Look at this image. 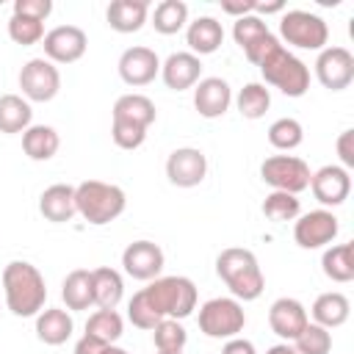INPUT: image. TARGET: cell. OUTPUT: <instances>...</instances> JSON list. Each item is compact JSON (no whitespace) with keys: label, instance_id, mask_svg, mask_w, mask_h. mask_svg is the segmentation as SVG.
<instances>
[{"label":"cell","instance_id":"cell-1","mask_svg":"<svg viewBox=\"0 0 354 354\" xmlns=\"http://www.w3.org/2000/svg\"><path fill=\"white\" fill-rule=\"evenodd\" d=\"M3 296H6V307L17 318L39 315L47 301V285L41 271L28 260H11L3 268Z\"/></svg>","mask_w":354,"mask_h":354},{"label":"cell","instance_id":"cell-2","mask_svg":"<svg viewBox=\"0 0 354 354\" xmlns=\"http://www.w3.org/2000/svg\"><path fill=\"white\" fill-rule=\"evenodd\" d=\"M216 274L238 301H254L266 288V277L260 271L254 252L243 246L221 249L216 257Z\"/></svg>","mask_w":354,"mask_h":354},{"label":"cell","instance_id":"cell-3","mask_svg":"<svg viewBox=\"0 0 354 354\" xmlns=\"http://www.w3.org/2000/svg\"><path fill=\"white\" fill-rule=\"evenodd\" d=\"M75 207H77V216L83 221H88L94 227H102V224L116 221L124 213L127 196L113 183L86 180V183L75 185Z\"/></svg>","mask_w":354,"mask_h":354},{"label":"cell","instance_id":"cell-4","mask_svg":"<svg viewBox=\"0 0 354 354\" xmlns=\"http://www.w3.org/2000/svg\"><path fill=\"white\" fill-rule=\"evenodd\" d=\"M266 86L279 88L285 97H304L310 88V69L307 64L293 55L282 41L257 64Z\"/></svg>","mask_w":354,"mask_h":354},{"label":"cell","instance_id":"cell-5","mask_svg":"<svg viewBox=\"0 0 354 354\" xmlns=\"http://www.w3.org/2000/svg\"><path fill=\"white\" fill-rule=\"evenodd\" d=\"M149 304L160 318L183 321L196 310V285L188 277H158L144 288Z\"/></svg>","mask_w":354,"mask_h":354},{"label":"cell","instance_id":"cell-6","mask_svg":"<svg viewBox=\"0 0 354 354\" xmlns=\"http://www.w3.org/2000/svg\"><path fill=\"white\" fill-rule=\"evenodd\" d=\"M243 326H246L243 304L232 296H216L199 307V332L213 340L238 337L243 332Z\"/></svg>","mask_w":354,"mask_h":354},{"label":"cell","instance_id":"cell-7","mask_svg":"<svg viewBox=\"0 0 354 354\" xmlns=\"http://www.w3.org/2000/svg\"><path fill=\"white\" fill-rule=\"evenodd\" d=\"M279 36L290 47L321 53L329 41V25L313 11L290 8V11H282V17H279Z\"/></svg>","mask_w":354,"mask_h":354},{"label":"cell","instance_id":"cell-8","mask_svg":"<svg viewBox=\"0 0 354 354\" xmlns=\"http://www.w3.org/2000/svg\"><path fill=\"white\" fill-rule=\"evenodd\" d=\"M260 177L266 185H271V191H285L299 196L301 191L310 188V166L296 158V155H271L260 163Z\"/></svg>","mask_w":354,"mask_h":354},{"label":"cell","instance_id":"cell-9","mask_svg":"<svg viewBox=\"0 0 354 354\" xmlns=\"http://www.w3.org/2000/svg\"><path fill=\"white\" fill-rule=\"evenodd\" d=\"M19 88L28 102H50L61 88V72L47 58H30L19 69Z\"/></svg>","mask_w":354,"mask_h":354},{"label":"cell","instance_id":"cell-10","mask_svg":"<svg viewBox=\"0 0 354 354\" xmlns=\"http://www.w3.org/2000/svg\"><path fill=\"white\" fill-rule=\"evenodd\" d=\"M232 39H235V44L243 50L246 61L254 64V66L279 44V39L268 30V25L263 22V17H254V14L238 17V19L232 22Z\"/></svg>","mask_w":354,"mask_h":354},{"label":"cell","instance_id":"cell-11","mask_svg":"<svg viewBox=\"0 0 354 354\" xmlns=\"http://www.w3.org/2000/svg\"><path fill=\"white\" fill-rule=\"evenodd\" d=\"M340 232V224H337V216L326 207H318V210H310V213H301L296 221H293V241L301 246V249H321V246H329Z\"/></svg>","mask_w":354,"mask_h":354},{"label":"cell","instance_id":"cell-12","mask_svg":"<svg viewBox=\"0 0 354 354\" xmlns=\"http://www.w3.org/2000/svg\"><path fill=\"white\" fill-rule=\"evenodd\" d=\"M315 77L329 91L348 88L351 80H354V55H351V50H346L340 44L324 47L315 58Z\"/></svg>","mask_w":354,"mask_h":354},{"label":"cell","instance_id":"cell-13","mask_svg":"<svg viewBox=\"0 0 354 354\" xmlns=\"http://www.w3.org/2000/svg\"><path fill=\"white\" fill-rule=\"evenodd\" d=\"M44 58L53 64H75L86 55L88 36L77 25H58L44 33Z\"/></svg>","mask_w":354,"mask_h":354},{"label":"cell","instance_id":"cell-14","mask_svg":"<svg viewBox=\"0 0 354 354\" xmlns=\"http://www.w3.org/2000/svg\"><path fill=\"white\" fill-rule=\"evenodd\" d=\"M166 177L177 188H194L207 177V158L196 147H177L166 158Z\"/></svg>","mask_w":354,"mask_h":354},{"label":"cell","instance_id":"cell-15","mask_svg":"<svg viewBox=\"0 0 354 354\" xmlns=\"http://www.w3.org/2000/svg\"><path fill=\"white\" fill-rule=\"evenodd\" d=\"M163 249L152 241H133L124 246L122 252V266H124V274L133 277V279H141V282H152L160 277L163 271Z\"/></svg>","mask_w":354,"mask_h":354},{"label":"cell","instance_id":"cell-16","mask_svg":"<svg viewBox=\"0 0 354 354\" xmlns=\"http://www.w3.org/2000/svg\"><path fill=\"white\" fill-rule=\"evenodd\" d=\"M310 191L313 196L324 205V207H337L348 199L351 194V174L337 166V163H329V166H321L318 171H313L310 177Z\"/></svg>","mask_w":354,"mask_h":354},{"label":"cell","instance_id":"cell-17","mask_svg":"<svg viewBox=\"0 0 354 354\" xmlns=\"http://www.w3.org/2000/svg\"><path fill=\"white\" fill-rule=\"evenodd\" d=\"M119 77L127 83V86H147L152 83L158 75H160V58L152 47H144V44H136V47H127L122 55H119Z\"/></svg>","mask_w":354,"mask_h":354},{"label":"cell","instance_id":"cell-18","mask_svg":"<svg viewBox=\"0 0 354 354\" xmlns=\"http://www.w3.org/2000/svg\"><path fill=\"white\" fill-rule=\"evenodd\" d=\"M310 324V315H307V307L299 301V299H290V296H279L271 307H268V326L274 335H279L282 340H296L299 332Z\"/></svg>","mask_w":354,"mask_h":354},{"label":"cell","instance_id":"cell-19","mask_svg":"<svg viewBox=\"0 0 354 354\" xmlns=\"http://www.w3.org/2000/svg\"><path fill=\"white\" fill-rule=\"evenodd\" d=\"M232 105V88L224 77H202L194 86V108L205 119H218Z\"/></svg>","mask_w":354,"mask_h":354},{"label":"cell","instance_id":"cell-20","mask_svg":"<svg viewBox=\"0 0 354 354\" xmlns=\"http://www.w3.org/2000/svg\"><path fill=\"white\" fill-rule=\"evenodd\" d=\"M160 77H163L166 88H171V91L194 88L202 80V61L188 50L171 53L166 61H160Z\"/></svg>","mask_w":354,"mask_h":354},{"label":"cell","instance_id":"cell-21","mask_svg":"<svg viewBox=\"0 0 354 354\" xmlns=\"http://www.w3.org/2000/svg\"><path fill=\"white\" fill-rule=\"evenodd\" d=\"M39 213L53 221V224H66L77 216V207H75V185H66V183H53L41 191L39 196Z\"/></svg>","mask_w":354,"mask_h":354},{"label":"cell","instance_id":"cell-22","mask_svg":"<svg viewBox=\"0 0 354 354\" xmlns=\"http://www.w3.org/2000/svg\"><path fill=\"white\" fill-rule=\"evenodd\" d=\"M111 119L113 122H124V124H136V127H144L149 130V124L158 119V111H155V102L147 97V94H122L116 102H113V111H111Z\"/></svg>","mask_w":354,"mask_h":354},{"label":"cell","instance_id":"cell-23","mask_svg":"<svg viewBox=\"0 0 354 354\" xmlns=\"http://www.w3.org/2000/svg\"><path fill=\"white\" fill-rule=\"evenodd\" d=\"M185 41H188V53H194L196 58L199 55H210L221 47L224 41V28L216 17H196L194 22H188L185 28Z\"/></svg>","mask_w":354,"mask_h":354},{"label":"cell","instance_id":"cell-24","mask_svg":"<svg viewBox=\"0 0 354 354\" xmlns=\"http://www.w3.org/2000/svg\"><path fill=\"white\" fill-rule=\"evenodd\" d=\"M310 315H313V324L324 326V329H337L348 321L351 315V301L346 293L340 290H329V293H321L313 307H310Z\"/></svg>","mask_w":354,"mask_h":354},{"label":"cell","instance_id":"cell-25","mask_svg":"<svg viewBox=\"0 0 354 354\" xmlns=\"http://www.w3.org/2000/svg\"><path fill=\"white\" fill-rule=\"evenodd\" d=\"M149 17V3L147 0H111L105 19L116 33H136L144 28Z\"/></svg>","mask_w":354,"mask_h":354},{"label":"cell","instance_id":"cell-26","mask_svg":"<svg viewBox=\"0 0 354 354\" xmlns=\"http://www.w3.org/2000/svg\"><path fill=\"white\" fill-rule=\"evenodd\" d=\"M72 329H75V321L61 307H44L36 315V337L44 346H61V343H66L72 337Z\"/></svg>","mask_w":354,"mask_h":354},{"label":"cell","instance_id":"cell-27","mask_svg":"<svg viewBox=\"0 0 354 354\" xmlns=\"http://www.w3.org/2000/svg\"><path fill=\"white\" fill-rule=\"evenodd\" d=\"M91 288H94L97 310H116V304L124 296V279L111 266H100L91 271Z\"/></svg>","mask_w":354,"mask_h":354},{"label":"cell","instance_id":"cell-28","mask_svg":"<svg viewBox=\"0 0 354 354\" xmlns=\"http://www.w3.org/2000/svg\"><path fill=\"white\" fill-rule=\"evenodd\" d=\"M61 147V136L50 124H30L22 133V149L30 160H50Z\"/></svg>","mask_w":354,"mask_h":354},{"label":"cell","instance_id":"cell-29","mask_svg":"<svg viewBox=\"0 0 354 354\" xmlns=\"http://www.w3.org/2000/svg\"><path fill=\"white\" fill-rule=\"evenodd\" d=\"M61 299L66 310H88L94 304V288H91V271L88 268H75L64 277L61 285Z\"/></svg>","mask_w":354,"mask_h":354},{"label":"cell","instance_id":"cell-30","mask_svg":"<svg viewBox=\"0 0 354 354\" xmlns=\"http://www.w3.org/2000/svg\"><path fill=\"white\" fill-rule=\"evenodd\" d=\"M321 268L337 285L351 282L354 279V243H335V246H329L324 252V257H321Z\"/></svg>","mask_w":354,"mask_h":354},{"label":"cell","instance_id":"cell-31","mask_svg":"<svg viewBox=\"0 0 354 354\" xmlns=\"http://www.w3.org/2000/svg\"><path fill=\"white\" fill-rule=\"evenodd\" d=\"M30 102L19 94H0V133H25L30 127Z\"/></svg>","mask_w":354,"mask_h":354},{"label":"cell","instance_id":"cell-32","mask_svg":"<svg viewBox=\"0 0 354 354\" xmlns=\"http://www.w3.org/2000/svg\"><path fill=\"white\" fill-rule=\"evenodd\" d=\"M188 25V6L183 0H160L152 11V28L163 36H171Z\"/></svg>","mask_w":354,"mask_h":354},{"label":"cell","instance_id":"cell-33","mask_svg":"<svg viewBox=\"0 0 354 354\" xmlns=\"http://www.w3.org/2000/svg\"><path fill=\"white\" fill-rule=\"evenodd\" d=\"M122 332H124V321L116 310H97L86 321V335H91L108 346H113L122 337Z\"/></svg>","mask_w":354,"mask_h":354},{"label":"cell","instance_id":"cell-34","mask_svg":"<svg viewBox=\"0 0 354 354\" xmlns=\"http://www.w3.org/2000/svg\"><path fill=\"white\" fill-rule=\"evenodd\" d=\"M235 105H238L243 119H260L271 108V91L266 88V83H246L238 91Z\"/></svg>","mask_w":354,"mask_h":354},{"label":"cell","instance_id":"cell-35","mask_svg":"<svg viewBox=\"0 0 354 354\" xmlns=\"http://www.w3.org/2000/svg\"><path fill=\"white\" fill-rule=\"evenodd\" d=\"M263 216L277 221V224H285V221H296L301 216V202L299 196L293 194H285V191H271L266 199H263Z\"/></svg>","mask_w":354,"mask_h":354},{"label":"cell","instance_id":"cell-36","mask_svg":"<svg viewBox=\"0 0 354 354\" xmlns=\"http://www.w3.org/2000/svg\"><path fill=\"white\" fill-rule=\"evenodd\" d=\"M301 141H304V127H301L299 119L282 116V119L271 122V127H268V144H271L274 149L290 152V149H296Z\"/></svg>","mask_w":354,"mask_h":354},{"label":"cell","instance_id":"cell-37","mask_svg":"<svg viewBox=\"0 0 354 354\" xmlns=\"http://www.w3.org/2000/svg\"><path fill=\"white\" fill-rule=\"evenodd\" d=\"M152 343L158 351H183L188 343V332L180 321L174 318H163L155 329H152Z\"/></svg>","mask_w":354,"mask_h":354},{"label":"cell","instance_id":"cell-38","mask_svg":"<svg viewBox=\"0 0 354 354\" xmlns=\"http://www.w3.org/2000/svg\"><path fill=\"white\" fill-rule=\"evenodd\" d=\"M293 348H296V354H329L332 351V332L310 321L299 332V337L293 340Z\"/></svg>","mask_w":354,"mask_h":354},{"label":"cell","instance_id":"cell-39","mask_svg":"<svg viewBox=\"0 0 354 354\" xmlns=\"http://www.w3.org/2000/svg\"><path fill=\"white\" fill-rule=\"evenodd\" d=\"M8 36H11V41H17V44H22V47L39 44V41L44 39V22L30 19V17L11 14V19H8Z\"/></svg>","mask_w":354,"mask_h":354},{"label":"cell","instance_id":"cell-40","mask_svg":"<svg viewBox=\"0 0 354 354\" xmlns=\"http://www.w3.org/2000/svg\"><path fill=\"white\" fill-rule=\"evenodd\" d=\"M127 318H130V324H133V326L147 329V332H152V329L163 321V318L155 313V307L149 304V299H147L144 288H141L138 293H133V299L127 301Z\"/></svg>","mask_w":354,"mask_h":354},{"label":"cell","instance_id":"cell-41","mask_svg":"<svg viewBox=\"0 0 354 354\" xmlns=\"http://www.w3.org/2000/svg\"><path fill=\"white\" fill-rule=\"evenodd\" d=\"M111 138L119 149H138L147 138V130L144 127H136V124H124V122H113L111 119Z\"/></svg>","mask_w":354,"mask_h":354},{"label":"cell","instance_id":"cell-42","mask_svg":"<svg viewBox=\"0 0 354 354\" xmlns=\"http://www.w3.org/2000/svg\"><path fill=\"white\" fill-rule=\"evenodd\" d=\"M14 14L44 22L53 14V0H14Z\"/></svg>","mask_w":354,"mask_h":354},{"label":"cell","instance_id":"cell-43","mask_svg":"<svg viewBox=\"0 0 354 354\" xmlns=\"http://www.w3.org/2000/svg\"><path fill=\"white\" fill-rule=\"evenodd\" d=\"M335 149H337V158H340V166L348 171L354 169V130H343L335 141Z\"/></svg>","mask_w":354,"mask_h":354},{"label":"cell","instance_id":"cell-44","mask_svg":"<svg viewBox=\"0 0 354 354\" xmlns=\"http://www.w3.org/2000/svg\"><path fill=\"white\" fill-rule=\"evenodd\" d=\"M221 11L238 19V17L254 14V0H221Z\"/></svg>","mask_w":354,"mask_h":354},{"label":"cell","instance_id":"cell-45","mask_svg":"<svg viewBox=\"0 0 354 354\" xmlns=\"http://www.w3.org/2000/svg\"><path fill=\"white\" fill-rule=\"evenodd\" d=\"M105 348H108V343H102V340H97L91 335H83L75 343V354H105Z\"/></svg>","mask_w":354,"mask_h":354},{"label":"cell","instance_id":"cell-46","mask_svg":"<svg viewBox=\"0 0 354 354\" xmlns=\"http://www.w3.org/2000/svg\"><path fill=\"white\" fill-rule=\"evenodd\" d=\"M221 354H257L254 343L246 340V337H230L224 346H221Z\"/></svg>","mask_w":354,"mask_h":354},{"label":"cell","instance_id":"cell-47","mask_svg":"<svg viewBox=\"0 0 354 354\" xmlns=\"http://www.w3.org/2000/svg\"><path fill=\"white\" fill-rule=\"evenodd\" d=\"M285 11V3L282 0H271V3H257L254 0V17H260V14H282Z\"/></svg>","mask_w":354,"mask_h":354},{"label":"cell","instance_id":"cell-48","mask_svg":"<svg viewBox=\"0 0 354 354\" xmlns=\"http://www.w3.org/2000/svg\"><path fill=\"white\" fill-rule=\"evenodd\" d=\"M266 354H296V348H293L290 343H277V346H271Z\"/></svg>","mask_w":354,"mask_h":354},{"label":"cell","instance_id":"cell-49","mask_svg":"<svg viewBox=\"0 0 354 354\" xmlns=\"http://www.w3.org/2000/svg\"><path fill=\"white\" fill-rule=\"evenodd\" d=\"M105 354H130V351H124V348H119V346L113 343V346H108V348H105Z\"/></svg>","mask_w":354,"mask_h":354},{"label":"cell","instance_id":"cell-50","mask_svg":"<svg viewBox=\"0 0 354 354\" xmlns=\"http://www.w3.org/2000/svg\"><path fill=\"white\" fill-rule=\"evenodd\" d=\"M158 354H183V351H158Z\"/></svg>","mask_w":354,"mask_h":354}]
</instances>
